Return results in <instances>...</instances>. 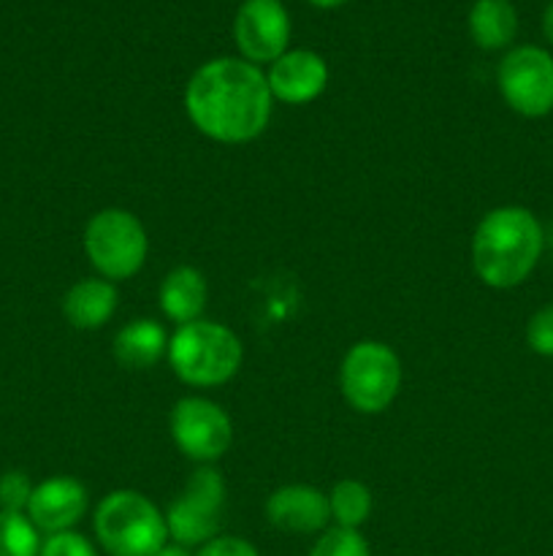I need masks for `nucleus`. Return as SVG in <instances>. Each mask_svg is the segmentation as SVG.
<instances>
[{
	"label": "nucleus",
	"mask_w": 553,
	"mask_h": 556,
	"mask_svg": "<svg viewBox=\"0 0 553 556\" xmlns=\"http://www.w3.org/2000/svg\"><path fill=\"white\" fill-rule=\"evenodd\" d=\"M269 81L258 65L242 58H215L195 68L184 87L190 123L217 144H247L271 119Z\"/></svg>",
	"instance_id": "1"
},
{
	"label": "nucleus",
	"mask_w": 553,
	"mask_h": 556,
	"mask_svg": "<svg viewBox=\"0 0 553 556\" xmlns=\"http://www.w3.org/2000/svg\"><path fill=\"white\" fill-rule=\"evenodd\" d=\"M545 250V231L526 206L504 204L486 212L472 233V269L493 291L518 288L537 269Z\"/></svg>",
	"instance_id": "2"
},
{
	"label": "nucleus",
	"mask_w": 553,
	"mask_h": 556,
	"mask_svg": "<svg viewBox=\"0 0 553 556\" xmlns=\"http://www.w3.org/2000/svg\"><path fill=\"white\" fill-rule=\"evenodd\" d=\"M168 364L184 386L217 389L239 372L244 358L242 340L217 320H193L177 326L168 340Z\"/></svg>",
	"instance_id": "3"
},
{
	"label": "nucleus",
	"mask_w": 553,
	"mask_h": 556,
	"mask_svg": "<svg viewBox=\"0 0 553 556\" xmlns=\"http://www.w3.org/2000/svg\"><path fill=\"white\" fill-rule=\"evenodd\" d=\"M98 546L108 556H155L168 543L163 510L133 489H117L92 516Z\"/></svg>",
	"instance_id": "4"
},
{
	"label": "nucleus",
	"mask_w": 553,
	"mask_h": 556,
	"mask_svg": "<svg viewBox=\"0 0 553 556\" xmlns=\"http://www.w3.org/2000/svg\"><path fill=\"white\" fill-rule=\"evenodd\" d=\"M85 253L103 280H130L144 266L150 237H146L144 223L133 212L108 206L87 220Z\"/></svg>",
	"instance_id": "5"
},
{
	"label": "nucleus",
	"mask_w": 553,
	"mask_h": 556,
	"mask_svg": "<svg viewBox=\"0 0 553 556\" xmlns=\"http://www.w3.org/2000/svg\"><path fill=\"white\" fill-rule=\"evenodd\" d=\"M401 358L385 342L361 340L345 353L339 367V389L347 405L363 416L388 410L401 389Z\"/></svg>",
	"instance_id": "6"
},
{
	"label": "nucleus",
	"mask_w": 553,
	"mask_h": 556,
	"mask_svg": "<svg viewBox=\"0 0 553 556\" xmlns=\"http://www.w3.org/2000/svg\"><path fill=\"white\" fill-rule=\"evenodd\" d=\"M222 514H226V481L222 472L211 465H201L188 478L182 492L171 500L166 516L168 541L179 546H204L211 538L220 535Z\"/></svg>",
	"instance_id": "7"
},
{
	"label": "nucleus",
	"mask_w": 553,
	"mask_h": 556,
	"mask_svg": "<svg viewBox=\"0 0 553 556\" xmlns=\"http://www.w3.org/2000/svg\"><path fill=\"white\" fill-rule=\"evenodd\" d=\"M502 101L526 119L553 112V54L537 43H520L504 52L497 68Z\"/></svg>",
	"instance_id": "8"
},
{
	"label": "nucleus",
	"mask_w": 553,
	"mask_h": 556,
	"mask_svg": "<svg viewBox=\"0 0 553 556\" xmlns=\"http://www.w3.org/2000/svg\"><path fill=\"white\" fill-rule=\"evenodd\" d=\"M168 429L177 448L198 465H215L233 445V424L217 402L204 396H182L173 405Z\"/></svg>",
	"instance_id": "9"
},
{
	"label": "nucleus",
	"mask_w": 553,
	"mask_h": 556,
	"mask_svg": "<svg viewBox=\"0 0 553 556\" xmlns=\"http://www.w3.org/2000/svg\"><path fill=\"white\" fill-rule=\"evenodd\" d=\"M233 41L247 63H274L291 43V16L280 0H244L233 16Z\"/></svg>",
	"instance_id": "10"
},
{
	"label": "nucleus",
	"mask_w": 553,
	"mask_h": 556,
	"mask_svg": "<svg viewBox=\"0 0 553 556\" xmlns=\"http://www.w3.org/2000/svg\"><path fill=\"white\" fill-rule=\"evenodd\" d=\"M87 514L85 483L70 476H52L36 483L25 516L41 535L70 532Z\"/></svg>",
	"instance_id": "11"
},
{
	"label": "nucleus",
	"mask_w": 553,
	"mask_h": 556,
	"mask_svg": "<svg viewBox=\"0 0 553 556\" xmlns=\"http://www.w3.org/2000/svg\"><path fill=\"white\" fill-rule=\"evenodd\" d=\"M271 98L287 106H304L323 96L329 85V65L312 49H287L266 71Z\"/></svg>",
	"instance_id": "12"
},
{
	"label": "nucleus",
	"mask_w": 553,
	"mask_h": 556,
	"mask_svg": "<svg viewBox=\"0 0 553 556\" xmlns=\"http://www.w3.org/2000/svg\"><path fill=\"white\" fill-rule=\"evenodd\" d=\"M266 521L291 535H318L331 525L329 494L307 483H287L266 500Z\"/></svg>",
	"instance_id": "13"
},
{
	"label": "nucleus",
	"mask_w": 553,
	"mask_h": 556,
	"mask_svg": "<svg viewBox=\"0 0 553 556\" xmlns=\"http://www.w3.org/2000/svg\"><path fill=\"white\" fill-rule=\"evenodd\" d=\"M119 293L114 282L103 277H85L74 282L63 296V315L74 329L95 331L112 320L117 313Z\"/></svg>",
	"instance_id": "14"
},
{
	"label": "nucleus",
	"mask_w": 553,
	"mask_h": 556,
	"mask_svg": "<svg viewBox=\"0 0 553 556\" xmlns=\"http://www.w3.org/2000/svg\"><path fill=\"white\" fill-rule=\"evenodd\" d=\"M157 302H160L163 315L177 326L201 320L206 302H209L206 277L195 266H177V269H171L163 277Z\"/></svg>",
	"instance_id": "15"
},
{
	"label": "nucleus",
	"mask_w": 553,
	"mask_h": 556,
	"mask_svg": "<svg viewBox=\"0 0 553 556\" xmlns=\"http://www.w3.org/2000/svg\"><path fill=\"white\" fill-rule=\"evenodd\" d=\"M168 331L163 324L150 318H136L117 331L114 337V362L130 372H144L152 369L168 353Z\"/></svg>",
	"instance_id": "16"
},
{
	"label": "nucleus",
	"mask_w": 553,
	"mask_h": 556,
	"mask_svg": "<svg viewBox=\"0 0 553 556\" xmlns=\"http://www.w3.org/2000/svg\"><path fill=\"white\" fill-rule=\"evenodd\" d=\"M470 38L483 52L513 47L518 36V11L510 0H475L466 16Z\"/></svg>",
	"instance_id": "17"
},
{
	"label": "nucleus",
	"mask_w": 553,
	"mask_h": 556,
	"mask_svg": "<svg viewBox=\"0 0 553 556\" xmlns=\"http://www.w3.org/2000/svg\"><path fill=\"white\" fill-rule=\"evenodd\" d=\"M329 508L334 527L361 530L369 521V516H372V492L361 481L345 478V481L334 483V489H331Z\"/></svg>",
	"instance_id": "18"
},
{
	"label": "nucleus",
	"mask_w": 553,
	"mask_h": 556,
	"mask_svg": "<svg viewBox=\"0 0 553 556\" xmlns=\"http://www.w3.org/2000/svg\"><path fill=\"white\" fill-rule=\"evenodd\" d=\"M41 541V532L25 514L0 510V556H38Z\"/></svg>",
	"instance_id": "19"
},
{
	"label": "nucleus",
	"mask_w": 553,
	"mask_h": 556,
	"mask_svg": "<svg viewBox=\"0 0 553 556\" xmlns=\"http://www.w3.org/2000/svg\"><path fill=\"white\" fill-rule=\"evenodd\" d=\"M309 556H372L366 538L358 530H345V527H329L320 532Z\"/></svg>",
	"instance_id": "20"
},
{
	"label": "nucleus",
	"mask_w": 553,
	"mask_h": 556,
	"mask_svg": "<svg viewBox=\"0 0 553 556\" xmlns=\"http://www.w3.org/2000/svg\"><path fill=\"white\" fill-rule=\"evenodd\" d=\"M36 483L22 470H9L0 476V510L5 514H25Z\"/></svg>",
	"instance_id": "21"
},
{
	"label": "nucleus",
	"mask_w": 553,
	"mask_h": 556,
	"mask_svg": "<svg viewBox=\"0 0 553 556\" xmlns=\"http://www.w3.org/2000/svg\"><path fill=\"white\" fill-rule=\"evenodd\" d=\"M526 345L542 358H553V302L537 309L526 324Z\"/></svg>",
	"instance_id": "22"
},
{
	"label": "nucleus",
	"mask_w": 553,
	"mask_h": 556,
	"mask_svg": "<svg viewBox=\"0 0 553 556\" xmlns=\"http://www.w3.org/2000/svg\"><path fill=\"white\" fill-rule=\"evenodd\" d=\"M38 556H101V554H98V548L92 546L90 538L70 530V532H57V535L43 538Z\"/></svg>",
	"instance_id": "23"
},
{
	"label": "nucleus",
	"mask_w": 553,
	"mask_h": 556,
	"mask_svg": "<svg viewBox=\"0 0 553 556\" xmlns=\"http://www.w3.org/2000/svg\"><path fill=\"white\" fill-rule=\"evenodd\" d=\"M195 556H260V552L239 535H217L209 543H204Z\"/></svg>",
	"instance_id": "24"
},
{
	"label": "nucleus",
	"mask_w": 553,
	"mask_h": 556,
	"mask_svg": "<svg viewBox=\"0 0 553 556\" xmlns=\"http://www.w3.org/2000/svg\"><path fill=\"white\" fill-rule=\"evenodd\" d=\"M542 36H545L548 43L553 47V0L545 5V11H542Z\"/></svg>",
	"instance_id": "25"
},
{
	"label": "nucleus",
	"mask_w": 553,
	"mask_h": 556,
	"mask_svg": "<svg viewBox=\"0 0 553 556\" xmlns=\"http://www.w3.org/2000/svg\"><path fill=\"white\" fill-rule=\"evenodd\" d=\"M155 556H195L193 552H190L188 546H179V543H173V541H168L166 546L160 548V552H157Z\"/></svg>",
	"instance_id": "26"
},
{
	"label": "nucleus",
	"mask_w": 553,
	"mask_h": 556,
	"mask_svg": "<svg viewBox=\"0 0 553 556\" xmlns=\"http://www.w3.org/2000/svg\"><path fill=\"white\" fill-rule=\"evenodd\" d=\"M309 3H312L314 9H336V5H342L345 0H309Z\"/></svg>",
	"instance_id": "27"
}]
</instances>
